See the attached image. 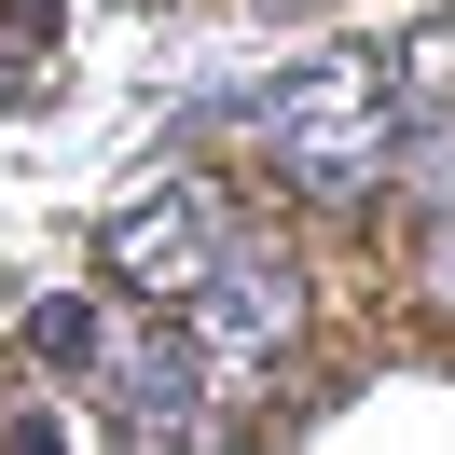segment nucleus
<instances>
[{
  "label": "nucleus",
  "instance_id": "1",
  "mask_svg": "<svg viewBox=\"0 0 455 455\" xmlns=\"http://www.w3.org/2000/svg\"><path fill=\"white\" fill-rule=\"evenodd\" d=\"M28 359L69 372V387H97V427H124V442H207L221 427V387H207L194 331H180V304H139V290H69V304L28 317Z\"/></svg>",
  "mask_w": 455,
  "mask_h": 455
},
{
  "label": "nucleus",
  "instance_id": "3",
  "mask_svg": "<svg viewBox=\"0 0 455 455\" xmlns=\"http://www.w3.org/2000/svg\"><path fill=\"white\" fill-rule=\"evenodd\" d=\"M180 331H194V359H207V387H262V372L304 345V262H290V235H262L249 207L221 221V249H207V276H194V304H180Z\"/></svg>",
  "mask_w": 455,
  "mask_h": 455
},
{
  "label": "nucleus",
  "instance_id": "6",
  "mask_svg": "<svg viewBox=\"0 0 455 455\" xmlns=\"http://www.w3.org/2000/svg\"><path fill=\"white\" fill-rule=\"evenodd\" d=\"M262 14H317V0H262Z\"/></svg>",
  "mask_w": 455,
  "mask_h": 455
},
{
  "label": "nucleus",
  "instance_id": "5",
  "mask_svg": "<svg viewBox=\"0 0 455 455\" xmlns=\"http://www.w3.org/2000/svg\"><path fill=\"white\" fill-rule=\"evenodd\" d=\"M414 290H427V317H455V207H427V249H414Z\"/></svg>",
  "mask_w": 455,
  "mask_h": 455
},
{
  "label": "nucleus",
  "instance_id": "2",
  "mask_svg": "<svg viewBox=\"0 0 455 455\" xmlns=\"http://www.w3.org/2000/svg\"><path fill=\"white\" fill-rule=\"evenodd\" d=\"M387 124H400L387 56H304V69L262 84L249 139H262V166H276L304 207H359L372 180H387Z\"/></svg>",
  "mask_w": 455,
  "mask_h": 455
},
{
  "label": "nucleus",
  "instance_id": "4",
  "mask_svg": "<svg viewBox=\"0 0 455 455\" xmlns=\"http://www.w3.org/2000/svg\"><path fill=\"white\" fill-rule=\"evenodd\" d=\"M235 194H207V180H166V194L111 207V235H97V262H111V290H139V304H194L207 249H221Z\"/></svg>",
  "mask_w": 455,
  "mask_h": 455
}]
</instances>
